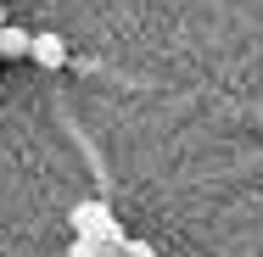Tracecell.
Masks as SVG:
<instances>
[{
  "instance_id": "1",
  "label": "cell",
  "mask_w": 263,
  "mask_h": 257,
  "mask_svg": "<svg viewBox=\"0 0 263 257\" xmlns=\"http://www.w3.org/2000/svg\"><path fill=\"white\" fill-rule=\"evenodd\" d=\"M73 235H101V241H112V246L129 241L123 224H118V212H112L106 202H79L73 207Z\"/></svg>"
},
{
  "instance_id": "2",
  "label": "cell",
  "mask_w": 263,
  "mask_h": 257,
  "mask_svg": "<svg viewBox=\"0 0 263 257\" xmlns=\"http://www.w3.org/2000/svg\"><path fill=\"white\" fill-rule=\"evenodd\" d=\"M34 62H40V67H67V39H62V34H34Z\"/></svg>"
},
{
  "instance_id": "3",
  "label": "cell",
  "mask_w": 263,
  "mask_h": 257,
  "mask_svg": "<svg viewBox=\"0 0 263 257\" xmlns=\"http://www.w3.org/2000/svg\"><path fill=\"white\" fill-rule=\"evenodd\" d=\"M6 56H34V34H23V28L0 23V62H6Z\"/></svg>"
},
{
  "instance_id": "4",
  "label": "cell",
  "mask_w": 263,
  "mask_h": 257,
  "mask_svg": "<svg viewBox=\"0 0 263 257\" xmlns=\"http://www.w3.org/2000/svg\"><path fill=\"white\" fill-rule=\"evenodd\" d=\"M67 257H112V241H101V235H73V252Z\"/></svg>"
},
{
  "instance_id": "5",
  "label": "cell",
  "mask_w": 263,
  "mask_h": 257,
  "mask_svg": "<svg viewBox=\"0 0 263 257\" xmlns=\"http://www.w3.org/2000/svg\"><path fill=\"white\" fill-rule=\"evenodd\" d=\"M112 257H157L152 241H123V246H112Z\"/></svg>"
},
{
  "instance_id": "6",
  "label": "cell",
  "mask_w": 263,
  "mask_h": 257,
  "mask_svg": "<svg viewBox=\"0 0 263 257\" xmlns=\"http://www.w3.org/2000/svg\"><path fill=\"white\" fill-rule=\"evenodd\" d=\"M0 23H6V6H0Z\"/></svg>"
}]
</instances>
